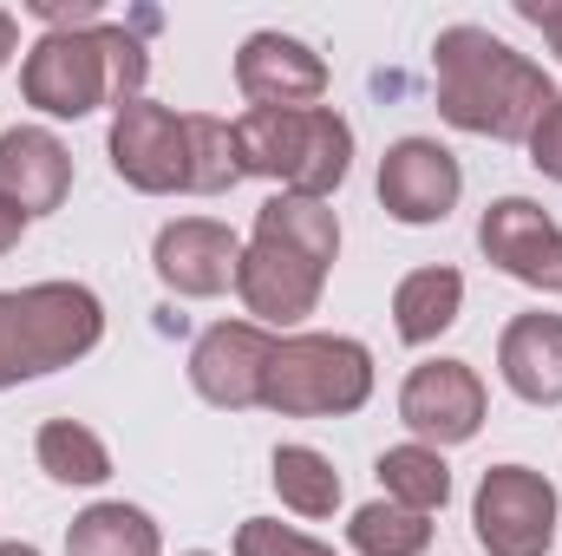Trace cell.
Returning a JSON list of instances; mask_svg holds the SVG:
<instances>
[{
    "instance_id": "1",
    "label": "cell",
    "mask_w": 562,
    "mask_h": 556,
    "mask_svg": "<svg viewBox=\"0 0 562 556\" xmlns=\"http://www.w3.org/2000/svg\"><path fill=\"white\" fill-rule=\"evenodd\" d=\"M431 73H438V119L471 138L524 144L537 132V119L557 105L550 73L471 20H458L431 40Z\"/></svg>"
},
{
    "instance_id": "2",
    "label": "cell",
    "mask_w": 562,
    "mask_h": 556,
    "mask_svg": "<svg viewBox=\"0 0 562 556\" xmlns=\"http://www.w3.org/2000/svg\"><path fill=\"white\" fill-rule=\"evenodd\" d=\"M144 26H157V13L125 20H99L79 33H40L20 59V99L46 119H86L99 105H125L144 99L150 79V53H144Z\"/></svg>"
},
{
    "instance_id": "3",
    "label": "cell",
    "mask_w": 562,
    "mask_h": 556,
    "mask_svg": "<svg viewBox=\"0 0 562 556\" xmlns=\"http://www.w3.org/2000/svg\"><path fill=\"white\" fill-rule=\"evenodd\" d=\"M105 341V301L86 281L0 288V387L59 374Z\"/></svg>"
},
{
    "instance_id": "4",
    "label": "cell",
    "mask_w": 562,
    "mask_h": 556,
    "mask_svg": "<svg viewBox=\"0 0 562 556\" xmlns=\"http://www.w3.org/2000/svg\"><path fill=\"white\" fill-rule=\"evenodd\" d=\"M236 144H243V170L281 184V197L327 203L353 170V125L334 105H301V112L249 105L236 119Z\"/></svg>"
},
{
    "instance_id": "5",
    "label": "cell",
    "mask_w": 562,
    "mask_h": 556,
    "mask_svg": "<svg viewBox=\"0 0 562 556\" xmlns=\"http://www.w3.org/2000/svg\"><path fill=\"white\" fill-rule=\"evenodd\" d=\"M373 400V354L353 334H281L262 407L281 419H347Z\"/></svg>"
},
{
    "instance_id": "6",
    "label": "cell",
    "mask_w": 562,
    "mask_h": 556,
    "mask_svg": "<svg viewBox=\"0 0 562 556\" xmlns=\"http://www.w3.org/2000/svg\"><path fill=\"white\" fill-rule=\"evenodd\" d=\"M471 531L491 556H550L557 544V485L530 465H491L471 498Z\"/></svg>"
},
{
    "instance_id": "7",
    "label": "cell",
    "mask_w": 562,
    "mask_h": 556,
    "mask_svg": "<svg viewBox=\"0 0 562 556\" xmlns=\"http://www.w3.org/2000/svg\"><path fill=\"white\" fill-rule=\"evenodd\" d=\"M321 288H327V263L321 256H307V249H294L288 236H269V230H256L249 243H243V263H236V294H243V308H249V321L256 327H301L314 308H321Z\"/></svg>"
},
{
    "instance_id": "8",
    "label": "cell",
    "mask_w": 562,
    "mask_h": 556,
    "mask_svg": "<svg viewBox=\"0 0 562 556\" xmlns=\"http://www.w3.org/2000/svg\"><path fill=\"white\" fill-rule=\"evenodd\" d=\"M484 413H491V393H484L471 360H419L400 387V419L431 452L471 445L484 432Z\"/></svg>"
},
{
    "instance_id": "9",
    "label": "cell",
    "mask_w": 562,
    "mask_h": 556,
    "mask_svg": "<svg viewBox=\"0 0 562 556\" xmlns=\"http://www.w3.org/2000/svg\"><path fill=\"white\" fill-rule=\"evenodd\" d=\"M276 341L281 334L256 327V321H216V327H203L196 347H190V387H196V400L216 407V413L262 407V380H269Z\"/></svg>"
},
{
    "instance_id": "10",
    "label": "cell",
    "mask_w": 562,
    "mask_h": 556,
    "mask_svg": "<svg viewBox=\"0 0 562 556\" xmlns=\"http://www.w3.org/2000/svg\"><path fill=\"white\" fill-rule=\"evenodd\" d=\"M105 151H112V170L144 190V197H170L183 190L190 177V138H183V119L157 99H125L112 112V132H105Z\"/></svg>"
},
{
    "instance_id": "11",
    "label": "cell",
    "mask_w": 562,
    "mask_h": 556,
    "mask_svg": "<svg viewBox=\"0 0 562 556\" xmlns=\"http://www.w3.org/2000/svg\"><path fill=\"white\" fill-rule=\"evenodd\" d=\"M477 249L491 269H504L510 281L537 288V294H562V223L530 203V197H497L477 216Z\"/></svg>"
},
{
    "instance_id": "12",
    "label": "cell",
    "mask_w": 562,
    "mask_h": 556,
    "mask_svg": "<svg viewBox=\"0 0 562 556\" xmlns=\"http://www.w3.org/2000/svg\"><path fill=\"white\" fill-rule=\"evenodd\" d=\"M458 197H464V170L438 138L386 144V157H380V203H386L393 223H406V230L445 223L458 210Z\"/></svg>"
},
{
    "instance_id": "13",
    "label": "cell",
    "mask_w": 562,
    "mask_h": 556,
    "mask_svg": "<svg viewBox=\"0 0 562 556\" xmlns=\"http://www.w3.org/2000/svg\"><path fill=\"white\" fill-rule=\"evenodd\" d=\"M236 86H243V99L262 105V112H301V105H321V99H327V59H321L307 40L262 26V33H249L243 53H236Z\"/></svg>"
},
{
    "instance_id": "14",
    "label": "cell",
    "mask_w": 562,
    "mask_h": 556,
    "mask_svg": "<svg viewBox=\"0 0 562 556\" xmlns=\"http://www.w3.org/2000/svg\"><path fill=\"white\" fill-rule=\"evenodd\" d=\"M236 263H243V243H236V230L216 223V216H177V223H164L157 243H150L157 281H164L170 294H183V301H210V294L236 288Z\"/></svg>"
},
{
    "instance_id": "15",
    "label": "cell",
    "mask_w": 562,
    "mask_h": 556,
    "mask_svg": "<svg viewBox=\"0 0 562 556\" xmlns=\"http://www.w3.org/2000/svg\"><path fill=\"white\" fill-rule=\"evenodd\" d=\"M0 197L33 223L53 216L72 197V151L53 138L46 125H13L0 132Z\"/></svg>"
},
{
    "instance_id": "16",
    "label": "cell",
    "mask_w": 562,
    "mask_h": 556,
    "mask_svg": "<svg viewBox=\"0 0 562 556\" xmlns=\"http://www.w3.org/2000/svg\"><path fill=\"white\" fill-rule=\"evenodd\" d=\"M497 374L517 400L562 407V314H550V308L510 314L497 334Z\"/></svg>"
},
{
    "instance_id": "17",
    "label": "cell",
    "mask_w": 562,
    "mask_h": 556,
    "mask_svg": "<svg viewBox=\"0 0 562 556\" xmlns=\"http://www.w3.org/2000/svg\"><path fill=\"white\" fill-rule=\"evenodd\" d=\"M464 308V276L458 269H413L393 288V334L406 347H431Z\"/></svg>"
},
{
    "instance_id": "18",
    "label": "cell",
    "mask_w": 562,
    "mask_h": 556,
    "mask_svg": "<svg viewBox=\"0 0 562 556\" xmlns=\"http://www.w3.org/2000/svg\"><path fill=\"white\" fill-rule=\"evenodd\" d=\"M66 556H164V537H157L150 511L125 504V498H105V504H86L72 518Z\"/></svg>"
},
{
    "instance_id": "19",
    "label": "cell",
    "mask_w": 562,
    "mask_h": 556,
    "mask_svg": "<svg viewBox=\"0 0 562 556\" xmlns=\"http://www.w3.org/2000/svg\"><path fill=\"white\" fill-rule=\"evenodd\" d=\"M33 458H40V471L53 478V485H105L112 478V452H105V438L92 432V425H79V419H46L40 432H33Z\"/></svg>"
},
{
    "instance_id": "20",
    "label": "cell",
    "mask_w": 562,
    "mask_h": 556,
    "mask_svg": "<svg viewBox=\"0 0 562 556\" xmlns=\"http://www.w3.org/2000/svg\"><path fill=\"white\" fill-rule=\"evenodd\" d=\"M373 471H380L386 498L406 504V511H419V518L445 511V498H451V465H445V452H431L419 438H413V445H386Z\"/></svg>"
},
{
    "instance_id": "21",
    "label": "cell",
    "mask_w": 562,
    "mask_h": 556,
    "mask_svg": "<svg viewBox=\"0 0 562 556\" xmlns=\"http://www.w3.org/2000/svg\"><path fill=\"white\" fill-rule=\"evenodd\" d=\"M183 138H190V177L183 190L190 197H223L236 190L249 170H243V144L229 119H210V112H183Z\"/></svg>"
},
{
    "instance_id": "22",
    "label": "cell",
    "mask_w": 562,
    "mask_h": 556,
    "mask_svg": "<svg viewBox=\"0 0 562 556\" xmlns=\"http://www.w3.org/2000/svg\"><path fill=\"white\" fill-rule=\"evenodd\" d=\"M269 478H276L281 504H288L294 518H334V511H340V471H334V458L314 452V445H276Z\"/></svg>"
},
{
    "instance_id": "23",
    "label": "cell",
    "mask_w": 562,
    "mask_h": 556,
    "mask_svg": "<svg viewBox=\"0 0 562 556\" xmlns=\"http://www.w3.org/2000/svg\"><path fill=\"white\" fill-rule=\"evenodd\" d=\"M347 544L360 556H425L431 551V518L393 504V498H373L347 518Z\"/></svg>"
},
{
    "instance_id": "24",
    "label": "cell",
    "mask_w": 562,
    "mask_h": 556,
    "mask_svg": "<svg viewBox=\"0 0 562 556\" xmlns=\"http://www.w3.org/2000/svg\"><path fill=\"white\" fill-rule=\"evenodd\" d=\"M256 230H269V236H288L294 249H307V256H321L327 269H334V256H340V216L327 210V203H314V197H269L262 210H256Z\"/></svg>"
},
{
    "instance_id": "25",
    "label": "cell",
    "mask_w": 562,
    "mask_h": 556,
    "mask_svg": "<svg viewBox=\"0 0 562 556\" xmlns=\"http://www.w3.org/2000/svg\"><path fill=\"white\" fill-rule=\"evenodd\" d=\"M236 556H340V551L307 537V531H288L276 518H249V524H236Z\"/></svg>"
},
{
    "instance_id": "26",
    "label": "cell",
    "mask_w": 562,
    "mask_h": 556,
    "mask_svg": "<svg viewBox=\"0 0 562 556\" xmlns=\"http://www.w3.org/2000/svg\"><path fill=\"white\" fill-rule=\"evenodd\" d=\"M524 144H530V164H537L543 177H557V184H562V99L537 119V132H530Z\"/></svg>"
},
{
    "instance_id": "27",
    "label": "cell",
    "mask_w": 562,
    "mask_h": 556,
    "mask_svg": "<svg viewBox=\"0 0 562 556\" xmlns=\"http://www.w3.org/2000/svg\"><path fill=\"white\" fill-rule=\"evenodd\" d=\"M517 13H524L550 46H557V59H562V0H517Z\"/></svg>"
},
{
    "instance_id": "28",
    "label": "cell",
    "mask_w": 562,
    "mask_h": 556,
    "mask_svg": "<svg viewBox=\"0 0 562 556\" xmlns=\"http://www.w3.org/2000/svg\"><path fill=\"white\" fill-rule=\"evenodd\" d=\"M20 236H26V216L0 197V256H7V249H20Z\"/></svg>"
},
{
    "instance_id": "29",
    "label": "cell",
    "mask_w": 562,
    "mask_h": 556,
    "mask_svg": "<svg viewBox=\"0 0 562 556\" xmlns=\"http://www.w3.org/2000/svg\"><path fill=\"white\" fill-rule=\"evenodd\" d=\"M13 53H20V20H13V13L0 7V66H7Z\"/></svg>"
},
{
    "instance_id": "30",
    "label": "cell",
    "mask_w": 562,
    "mask_h": 556,
    "mask_svg": "<svg viewBox=\"0 0 562 556\" xmlns=\"http://www.w3.org/2000/svg\"><path fill=\"white\" fill-rule=\"evenodd\" d=\"M0 556H40L33 544H0Z\"/></svg>"
},
{
    "instance_id": "31",
    "label": "cell",
    "mask_w": 562,
    "mask_h": 556,
    "mask_svg": "<svg viewBox=\"0 0 562 556\" xmlns=\"http://www.w3.org/2000/svg\"><path fill=\"white\" fill-rule=\"evenodd\" d=\"M183 556H210V551H183Z\"/></svg>"
}]
</instances>
